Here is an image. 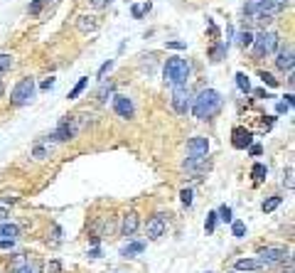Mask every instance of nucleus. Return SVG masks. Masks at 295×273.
Instances as JSON below:
<instances>
[{
    "label": "nucleus",
    "mask_w": 295,
    "mask_h": 273,
    "mask_svg": "<svg viewBox=\"0 0 295 273\" xmlns=\"http://www.w3.org/2000/svg\"><path fill=\"white\" fill-rule=\"evenodd\" d=\"M236 86H239V91L241 94H251V82H249V77L244 74V71H236Z\"/></svg>",
    "instance_id": "obj_22"
},
{
    "label": "nucleus",
    "mask_w": 295,
    "mask_h": 273,
    "mask_svg": "<svg viewBox=\"0 0 295 273\" xmlns=\"http://www.w3.org/2000/svg\"><path fill=\"white\" fill-rule=\"evenodd\" d=\"M281 202H283V197H268L266 202H263V205H261V209H263V212H273V209H276V207H281Z\"/></svg>",
    "instance_id": "obj_29"
},
{
    "label": "nucleus",
    "mask_w": 295,
    "mask_h": 273,
    "mask_svg": "<svg viewBox=\"0 0 295 273\" xmlns=\"http://www.w3.org/2000/svg\"><path fill=\"white\" fill-rule=\"evenodd\" d=\"M44 3H47V0H44Z\"/></svg>",
    "instance_id": "obj_52"
},
{
    "label": "nucleus",
    "mask_w": 295,
    "mask_h": 273,
    "mask_svg": "<svg viewBox=\"0 0 295 273\" xmlns=\"http://www.w3.org/2000/svg\"><path fill=\"white\" fill-rule=\"evenodd\" d=\"M190 74H192V67H190V62H187V59H182V57H170L168 64H165V69H163L165 84H170V86L187 84Z\"/></svg>",
    "instance_id": "obj_2"
},
{
    "label": "nucleus",
    "mask_w": 295,
    "mask_h": 273,
    "mask_svg": "<svg viewBox=\"0 0 295 273\" xmlns=\"http://www.w3.org/2000/svg\"><path fill=\"white\" fill-rule=\"evenodd\" d=\"M251 143H253V133L249 131V128H241V126H236V128L231 131V145H234L236 151H246Z\"/></svg>",
    "instance_id": "obj_10"
},
{
    "label": "nucleus",
    "mask_w": 295,
    "mask_h": 273,
    "mask_svg": "<svg viewBox=\"0 0 295 273\" xmlns=\"http://www.w3.org/2000/svg\"><path fill=\"white\" fill-rule=\"evenodd\" d=\"M35 91H37V84L32 77H25L15 84V89L10 91V104L13 106H28L30 101L35 98Z\"/></svg>",
    "instance_id": "obj_4"
},
{
    "label": "nucleus",
    "mask_w": 295,
    "mask_h": 273,
    "mask_svg": "<svg viewBox=\"0 0 295 273\" xmlns=\"http://www.w3.org/2000/svg\"><path fill=\"white\" fill-rule=\"evenodd\" d=\"M89 256H91V259H101V249H98V246H91V249H89Z\"/></svg>",
    "instance_id": "obj_45"
},
{
    "label": "nucleus",
    "mask_w": 295,
    "mask_h": 273,
    "mask_svg": "<svg viewBox=\"0 0 295 273\" xmlns=\"http://www.w3.org/2000/svg\"><path fill=\"white\" fill-rule=\"evenodd\" d=\"M207 273H209V271H207Z\"/></svg>",
    "instance_id": "obj_53"
},
{
    "label": "nucleus",
    "mask_w": 295,
    "mask_h": 273,
    "mask_svg": "<svg viewBox=\"0 0 295 273\" xmlns=\"http://www.w3.org/2000/svg\"><path fill=\"white\" fill-rule=\"evenodd\" d=\"M168 49H184L187 47V42H180V40H170L168 44H165Z\"/></svg>",
    "instance_id": "obj_39"
},
{
    "label": "nucleus",
    "mask_w": 295,
    "mask_h": 273,
    "mask_svg": "<svg viewBox=\"0 0 295 273\" xmlns=\"http://www.w3.org/2000/svg\"><path fill=\"white\" fill-rule=\"evenodd\" d=\"M192 106V94H190V86L187 84H177L172 86V109L180 116H187V111Z\"/></svg>",
    "instance_id": "obj_5"
},
{
    "label": "nucleus",
    "mask_w": 295,
    "mask_h": 273,
    "mask_svg": "<svg viewBox=\"0 0 295 273\" xmlns=\"http://www.w3.org/2000/svg\"><path fill=\"white\" fill-rule=\"evenodd\" d=\"M25 261H28V256H25V254H15L13 261L8 263V271H10V268H17V266H20V263H25Z\"/></svg>",
    "instance_id": "obj_36"
},
{
    "label": "nucleus",
    "mask_w": 295,
    "mask_h": 273,
    "mask_svg": "<svg viewBox=\"0 0 295 273\" xmlns=\"http://www.w3.org/2000/svg\"><path fill=\"white\" fill-rule=\"evenodd\" d=\"M290 254L283 249V246H263V249H258V259L263 261L266 266H273V263H283V261L288 259Z\"/></svg>",
    "instance_id": "obj_7"
},
{
    "label": "nucleus",
    "mask_w": 295,
    "mask_h": 273,
    "mask_svg": "<svg viewBox=\"0 0 295 273\" xmlns=\"http://www.w3.org/2000/svg\"><path fill=\"white\" fill-rule=\"evenodd\" d=\"M217 217L222 219V221H226V224H231V219H234V212H231V207L222 205L219 209H217Z\"/></svg>",
    "instance_id": "obj_28"
},
{
    "label": "nucleus",
    "mask_w": 295,
    "mask_h": 273,
    "mask_svg": "<svg viewBox=\"0 0 295 273\" xmlns=\"http://www.w3.org/2000/svg\"><path fill=\"white\" fill-rule=\"evenodd\" d=\"M143 251H145V241H130L128 246L121 249V256H123V259H130V256H138Z\"/></svg>",
    "instance_id": "obj_18"
},
{
    "label": "nucleus",
    "mask_w": 295,
    "mask_h": 273,
    "mask_svg": "<svg viewBox=\"0 0 295 273\" xmlns=\"http://www.w3.org/2000/svg\"><path fill=\"white\" fill-rule=\"evenodd\" d=\"M226 49H229V44H226V42H217V44L211 47L209 59H211V62H222V59L226 57Z\"/></svg>",
    "instance_id": "obj_20"
},
{
    "label": "nucleus",
    "mask_w": 295,
    "mask_h": 273,
    "mask_svg": "<svg viewBox=\"0 0 295 273\" xmlns=\"http://www.w3.org/2000/svg\"><path fill=\"white\" fill-rule=\"evenodd\" d=\"M113 98V111L121 116V118H133V113H136V106H133V101L128 98V96L118 94V96H111Z\"/></svg>",
    "instance_id": "obj_9"
},
{
    "label": "nucleus",
    "mask_w": 295,
    "mask_h": 273,
    "mask_svg": "<svg viewBox=\"0 0 295 273\" xmlns=\"http://www.w3.org/2000/svg\"><path fill=\"white\" fill-rule=\"evenodd\" d=\"M8 273H40V263L37 261H25V263H20L17 268H10Z\"/></svg>",
    "instance_id": "obj_21"
},
{
    "label": "nucleus",
    "mask_w": 295,
    "mask_h": 273,
    "mask_svg": "<svg viewBox=\"0 0 295 273\" xmlns=\"http://www.w3.org/2000/svg\"><path fill=\"white\" fill-rule=\"evenodd\" d=\"M290 5V0H253V8H256V15H276L283 13L285 8Z\"/></svg>",
    "instance_id": "obj_6"
},
{
    "label": "nucleus",
    "mask_w": 295,
    "mask_h": 273,
    "mask_svg": "<svg viewBox=\"0 0 295 273\" xmlns=\"http://www.w3.org/2000/svg\"><path fill=\"white\" fill-rule=\"evenodd\" d=\"M3 94H5V86H3V84H0V98H3Z\"/></svg>",
    "instance_id": "obj_50"
},
{
    "label": "nucleus",
    "mask_w": 295,
    "mask_h": 273,
    "mask_svg": "<svg viewBox=\"0 0 295 273\" xmlns=\"http://www.w3.org/2000/svg\"><path fill=\"white\" fill-rule=\"evenodd\" d=\"M217 221H219L217 212H209V214H207V221H204V229H207V234H214V229H217Z\"/></svg>",
    "instance_id": "obj_30"
},
{
    "label": "nucleus",
    "mask_w": 295,
    "mask_h": 273,
    "mask_svg": "<svg viewBox=\"0 0 295 273\" xmlns=\"http://www.w3.org/2000/svg\"><path fill=\"white\" fill-rule=\"evenodd\" d=\"M231 234H234L236 239H244V236H246V224H244L241 219H231Z\"/></svg>",
    "instance_id": "obj_26"
},
{
    "label": "nucleus",
    "mask_w": 295,
    "mask_h": 273,
    "mask_svg": "<svg viewBox=\"0 0 295 273\" xmlns=\"http://www.w3.org/2000/svg\"><path fill=\"white\" fill-rule=\"evenodd\" d=\"M20 236V227L10 224V221H0V239H17Z\"/></svg>",
    "instance_id": "obj_19"
},
{
    "label": "nucleus",
    "mask_w": 295,
    "mask_h": 273,
    "mask_svg": "<svg viewBox=\"0 0 295 273\" xmlns=\"http://www.w3.org/2000/svg\"><path fill=\"white\" fill-rule=\"evenodd\" d=\"M111 96H113V84H111V82H109V84H101V89H98V94H96L98 104H106Z\"/></svg>",
    "instance_id": "obj_24"
},
{
    "label": "nucleus",
    "mask_w": 295,
    "mask_h": 273,
    "mask_svg": "<svg viewBox=\"0 0 295 273\" xmlns=\"http://www.w3.org/2000/svg\"><path fill=\"white\" fill-rule=\"evenodd\" d=\"M239 47H251V42H253V35L249 32V30H244V32H239Z\"/></svg>",
    "instance_id": "obj_31"
},
{
    "label": "nucleus",
    "mask_w": 295,
    "mask_h": 273,
    "mask_svg": "<svg viewBox=\"0 0 295 273\" xmlns=\"http://www.w3.org/2000/svg\"><path fill=\"white\" fill-rule=\"evenodd\" d=\"M52 151H55V148H52V143H49V140H47V143H35V148H32V158H35V160H47V158L52 155Z\"/></svg>",
    "instance_id": "obj_17"
},
{
    "label": "nucleus",
    "mask_w": 295,
    "mask_h": 273,
    "mask_svg": "<svg viewBox=\"0 0 295 273\" xmlns=\"http://www.w3.org/2000/svg\"><path fill=\"white\" fill-rule=\"evenodd\" d=\"M42 5H44V0H32V3H30V15H40L42 13Z\"/></svg>",
    "instance_id": "obj_38"
},
{
    "label": "nucleus",
    "mask_w": 295,
    "mask_h": 273,
    "mask_svg": "<svg viewBox=\"0 0 295 273\" xmlns=\"http://www.w3.org/2000/svg\"><path fill=\"white\" fill-rule=\"evenodd\" d=\"M59 271V261H52V266H49V273H57Z\"/></svg>",
    "instance_id": "obj_46"
},
{
    "label": "nucleus",
    "mask_w": 295,
    "mask_h": 273,
    "mask_svg": "<svg viewBox=\"0 0 295 273\" xmlns=\"http://www.w3.org/2000/svg\"><path fill=\"white\" fill-rule=\"evenodd\" d=\"M266 175H268V167L263 163H256L251 167V178L256 180V182H263V180H266Z\"/></svg>",
    "instance_id": "obj_25"
},
{
    "label": "nucleus",
    "mask_w": 295,
    "mask_h": 273,
    "mask_svg": "<svg viewBox=\"0 0 295 273\" xmlns=\"http://www.w3.org/2000/svg\"><path fill=\"white\" fill-rule=\"evenodd\" d=\"M222 106H224V98H222V94H219L217 89H202V91L197 94V98L192 101L190 111L195 113V118L207 121V118H214V116L222 111Z\"/></svg>",
    "instance_id": "obj_1"
},
{
    "label": "nucleus",
    "mask_w": 295,
    "mask_h": 273,
    "mask_svg": "<svg viewBox=\"0 0 295 273\" xmlns=\"http://www.w3.org/2000/svg\"><path fill=\"white\" fill-rule=\"evenodd\" d=\"M113 64H116L113 59H109V62H103V64H101V69H98L96 79H101V82H103V77H106V74H109V71H111V69H113Z\"/></svg>",
    "instance_id": "obj_34"
},
{
    "label": "nucleus",
    "mask_w": 295,
    "mask_h": 273,
    "mask_svg": "<svg viewBox=\"0 0 295 273\" xmlns=\"http://www.w3.org/2000/svg\"><path fill=\"white\" fill-rule=\"evenodd\" d=\"M163 234H165V219H163V214H157V217H153L148 221V239L155 241V239H160Z\"/></svg>",
    "instance_id": "obj_13"
},
{
    "label": "nucleus",
    "mask_w": 295,
    "mask_h": 273,
    "mask_svg": "<svg viewBox=\"0 0 295 273\" xmlns=\"http://www.w3.org/2000/svg\"><path fill=\"white\" fill-rule=\"evenodd\" d=\"M76 30H79L82 35L96 32V30H98V20L94 17V15H82V17L76 20Z\"/></svg>",
    "instance_id": "obj_15"
},
{
    "label": "nucleus",
    "mask_w": 295,
    "mask_h": 273,
    "mask_svg": "<svg viewBox=\"0 0 295 273\" xmlns=\"http://www.w3.org/2000/svg\"><path fill=\"white\" fill-rule=\"evenodd\" d=\"M86 84H89V77H82L79 82H76V86L69 91V98H79V96L84 94V89H86Z\"/></svg>",
    "instance_id": "obj_27"
},
{
    "label": "nucleus",
    "mask_w": 295,
    "mask_h": 273,
    "mask_svg": "<svg viewBox=\"0 0 295 273\" xmlns=\"http://www.w3.org/2000/svg\"><path fill=\"white\" fill-rule=\"evenodd\" d=\"M182 167L190 170V172H195V175H199V172H204L209 167V160H207V155H190L182 163Z\"/></svg>",
    "instance_id": "obj_11"
},
{
    "label": "nucleus",
    "mask_w": 295,
    "mask_h": 273,
    "mask_svg": "<svg viewBox=\"0 0 295 273\" xmlns=\"http://www.w3.org/2000/svg\"><path fill=\"white\" fill-rule=\"evenodd\" d=\"M91 5H94L96 10H101V8H109V5H111V0H91Z\"/></svg>",
    "instance_id": "obj_42"
},
{
    "label": "nucleus",
    "mask_w": 295,
    "mask_h": 273,
    "mask_svg": "<svg viewBox=\"0 0 295 273\" xmlns=\"http://www.w3.org/2000/svg\"><path fill=\"white\" fill-rule=\"evenodd\" d=\"M150 8H153L150 3H143V5H133V17H136V20H138V17H143V15L148 13Z\"/></svg>",
    "instance_id": "obj_33"
},
{
    "label": "nucleus",
    "mask_w": 295,
    "mask_h": 273,
    "mask_svg": "<svg viewBox=\"0 0 295 273\" xmlns=\"http://www.w3.org/2000/svg\"><path fill=\"white\" fill-rule=\"evenodd\" d=\"M253 47V55L258 57H271L278 47H281V37H278V32H273V30H263L261 35H256L251 42Z\"/></svg>",
    "instance_id": "obj_3"
},
{
    "label": "nucleus",
    "mask_w": 295,
    "mask_h": 273,
    "mask_svg": "<svg viewBox=\"0 0 295 273\" xmlns=\"http://www.w3.org/2000/svg\"><path fill=\"white\" fill-rule=\"evenodd\" d=\"M15 246V239H0V249L3 251H8V249H13Z\"/></svg>",
    "instance_id": "obj_41"
},
{
    "label": "nucleus",
    "mask_w": 295,
    "mask_h": 273,
    "mask_svg": "<svg viewBox=\"0 0 295 273\" xmlns=\"http://www.w3.org/2000/svg\"><path fill=\"white\" fill-rule=\"evenodd\" d=\"M138 214L136 212H128L126 217H123V221H121V234L123 236H133V234L138 232Z\"/></svg>",
    "instance_id": "obj_14"
},
{
    "label": "nucleus",
    "mask_w": 295,
    "mask_h": 273,
    "mask_svg": "<svg viewBox=\"0 0 295 273\" xmlns=\"http://www.w3.org/2000/svg\"><path fill=\"white\" fill-rule=\"evenodd\" d=\"M55 84H57V79L49 77V79H44V82L40 84V89H42V91H49V89H55Z\"/></svg>",
    "instance_id": "obj_40"
},
{
    "label": "nucleus",
    "mask_w": 295,
    "mask_h": 273,
    "mask_svg": "<svg viewBox=\"0 0 295 273\" xmlns=\"http://www.w3.org/2000/svg\"><path fill=\"white\" fill-rule=\"evenodd\" d=\"M0 219H3V221L8 219V209H5V207H0Z\"/></svg>",
    "instance_id": "obj_48"
},
{
    "label": "nucleus",
    "mask_w": 295,
    "mask_h": 273,
    "mask_svg": "<svg viewBox=\"0 0 295 273\" xmlns=\"http://www.w3.org/2000/svg\"><path fill=\"white\" fill-rule=\"evenodd\" d=\"M13 67H15V57L3 52V55H0V77H5V74H8Z\"/></svg>",
    "instance_id": "obj_23"
},
{
    "label": "nucleus",
    "mask_w": 295,
    "mask_h": 273,
    "mask_svg": "<svg viewBox=\"0 0 295 273\" xmlns=\"http://www.w3.org/2000/svg\"><path fill=\"white\" fill-rule=\"evenodd\" d=\"M229 273H239V271H229Z\"/></svg>",
    "instance_id": "obj_51"
},
{
    "label": "nucleus",
    "mask_w": 295,
    "mask_h": 273,
    "mask_svg": "<svg viewBox=\"0 0 295 273\" xmlns=\"http://www.w3.org/2000/svg\"><path fill=\"white\" fill-rule=\"evenodd\" d=\"M180 200H182L184 207H192V200H195V192L190 190V187H184L182 192H180Z\"/></svg>",
    "instance_id": "obj_32"
},
{
    "label": "nucleus",
    "mask_w": 295,
    "mask_h": 273,
    "mask_svg": "<svg viewBox=\"0 0 295 273\" xmlns=\"http://www.w3.org/2000/svg\"><path fill=\"white\" fill-rule=\"evenodd\" d=\"M249 151H251V155H261V153H263V148H261L258 143H251V145H249Z\"/></svg>",
    "instance_id": "obj_44"
},
{
    "label": "nucleus",
    "mask_w": 295,
    "mask_h": 273,
    "mask_svg": "<svg viewBox=\"0 0 295 273\" xmlns=\"http://www.w3.org/2000/svg\"><path fill=\"white\" fill-rule=\"evenodd\" d=\"M0 202H3V205H15V202H17V197H13V194H5V197H0Z\"/></svg>",
    "instance_id": "obj_43"
},
{
    "label": "nucleus",
    "mask_w": 295,
    "mask_h": 273,
    "mask_svg": "<svg viewBox=\"0 0 295 273\" xmlns=\"http://www.w3.org/2000/svg\"><path fill=\"white\" fill-rule=\"evenodd\" d=\"M266 263L261 259H239L236 261V271H261Z\"/></svg>",
    "instance_id": "obj_16"
},
{
    "label": "nucleus",
    "mask_w": 295,
    "mask_h": 273,
    "mask_svg": "<svg viewBox=\"0 0 295 273\" xmlns=\"http://www.w3.org/2000/svg\"><path fill=\"white\" fill-rule=\"evenodd\" d=\"M256 96H261V98H271V94H268V91H263V89H261V91H256Z\"/></svg>",
    "instance_id": "obj_49"
},
{
    "label": "nucleus",
    "mask_w": 295,
    "mask_h": 273,
    "mask_svg": "<svg viewBox=\"0 0 295 273\" xmlns=\"http://www.w3.org/2000/svg\"><path fill=\"white\" fill-rule=\"evenodd\" d=\"M187 153L190 155H207L209 153V140L204 136H195L187 140Z\"/></svg>",
    "instance_id": "obj_12"
},
{
    "label": "nucleus",
    "mask_w": 295,
    "mask_h": 273,
    "mask_svg": "<svg viewBox=\"0 0 295 273\" xmlns=\"http://www.w3.org/2000/svg\"><path fill=\"white\" fill-rule=\"evenodd\" d=\"M278 55H276V67L281 69V71H293V64H295V49L293 44H285L281 49H276Z\"/></svg>",
    "instance_id": "obj_8"
},
{
    "label": "nucleus",
    "mask_w": 295,
    "mask_h": 273,
    "mask_svg": "<svg viewBox=\"0 0 295 273\" xmlns=\"http://www.w3.org/2000/svg\"><path fill=\"white\" fill-rule=\"evenodd\" d=\"M285 111H290V106L288 104H278V113H285Z\"/></svg>",
    "instance_id": "obj_47"
},
{
    "label": "nucleus",
    "mask_w": 295,
    "mask_h": 273,
    "mask_svg": "<svg viewBox=\"0 0 295 273\" xmlns=\"http://www.w3.org/2000/svg\"><path fill=\"white\" fill-rule=\"evenodd\" d=\"M258 77H261V82L268 84L271 89H276V86H278V79H273V74H268V71H258Z\"/></svg>",
    "instance_id": "obj_35"
},
{
    "label": "nucleus",
    "mask_w": 295,
    "mask_h": 273,
    "mask_svg": "<svg viewBox=\"0 0 295 273\" xmlns=\"http://www.w3.org/2000/svg\"><path fill=\"white\" fill-rule=\"evenodd\" d=\"M283 185H285L288 190H293V187H295V182H293V167H288V170H285V175H283Z\"/></svg>",
    "instance_id": "obj_37"
}]
</instances>
